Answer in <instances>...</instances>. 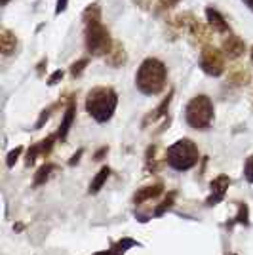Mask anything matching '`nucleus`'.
Returning a JSON list of instances; mask_svg holds the SVG:
<instances>
[{
  "label": "nucleus",
  "mask_w": 253,
  "mask_h": 255,
  "mask_svg": "<svg viewBox=\"0 0 253 255\" xmlns=\"http://www.w3.org/2000/svg\"><path fill=\"white\" fill-rule=\"evenodd\" d=\"M84 38H86V50L99 57V55H109L113 50V40L111 34L101 23V11L97 4L88 6L84 11Z\"/></svg>",
  "instance_id": "f257e3e1"
},
{
  "label": "nucleus",
  "mask_w": 253,
  "mask_h": 255,
  "mask_svg": "<svg viewBox=\"0 0 253 255\" xmlns=\"http://www.w3.org/2000/svg\"><path fill=\"white\" fill-rule=\"evenodd\" d=\"M166 80H168V71L166 65L162 63L156 57H148L145 59L137 71L135 76V84L137 88L147 94V96H156L166 88Z\"/></svg>",
  "instance_id": "f03ea898"
},
{
  "label": "nucleus",
  "mask_w": 253,
  "mask_h": 255,
  "mask_svg": "<svg viewBox=\"0 0 253 255\" xmlns=\"http://www.w3.org/2000/svg\"><path fill=\"white\" fill-rule=\"evenodd\" d=\"M118 105V96L109 86H97L88 92L86 97V111L97 122H109Z\"/></svg>",
  "instance_id": "7ed1b4c3"
},
{
  "label": "nucleus",
  "mask_w": 253,
  "mask_h": 255,
  "mask_svg": "<svg viewBox=\"0 0 253 255\" xmlns=\"http://www.w3.org/2000/svg\"><path fill=\"white\" fill-rule=\"evenodd\" d=\"M166 160H168L169 168L177 171H187L198 164L200 152H198V147L194 145V141L179 139L166 150Z\"/></svg>",
  "instance_id": "20e7f679"
},
{
  "label": "nucleus",
  "mask_w": 253,
  "mask_h": 255,
  "mask_svg": "<svg viewBox=\"0 0 253 255\" xmlns=\"http://www.w3.org/2000/svg\"><path fill=\"white\" fill-rule=\"evenodd\" d=\"M185 118H187L190 128L200 129V131L208 129L213 122V103H211L210 97L204 96V94L192 97L187 105V111H185Z\"/></svg>",
  "instance_id": "39448f33"
},
{
  "label": "nucleus",
  "mask_w": 253,
  "mask_h": 255,
  "mask_svg": "<svg viewBox=\"0 0 253 255\" xmlns=\"http://www.w3.org/2000/svg\"><path fill=\"white\" fill-rule=\"evenodd\" d=\"M200 67L206 75L219 76L225 73V53L213 46H204L200 52Z\"/></svg>",
  "instance_id": "423d86ee"
},
{
  "label": "nucleus",
  "mask_w": 253,
  "mask_h": 255,
  "mask_svg": "<svg viewBox=\"0 0 253 255\" xmlns=\"http://www.w3.org/2000/svg\"><path fill=\"white\" fill-rule=\"evenodd\" d=\"M166 164H168V160H166V152L162 150V147L160 145H150L147 149V154H145V171L147 173H156Z\"/></svg>",
  "instance_id": "0eeeda50"
},
{
  "label": "nucleus",
  "mask_w": 253,
  "mask_h": 255,
  "mask_svg": "<svg viewBox=\"0 0 253 255\" xmlns=\"http://www.w3.org/2000/svg\"><path fill=\"white\" fill-rule=\"evenodd\" d=\"M231 187V177L229 175H219L210 183V196L206 198V206H215L225 198L227 189Z\"/></svg>",
  "instance_id": "6e6552de"
},
{
  "label": "nucleus",
  "mask_w": 253,
  "mask_h": 255,
  "mask_svg": "<svg viewBox=\"0 0 253 255\" xmlns=\"http://www.w3.org/2000/svg\"><path fill=\"white\" fill-rule=\"evenodd\" d=\"M57 139V133L55 135H48L46 139H42L40 143H36V145H32L29 152H27V160H25V166H32L36 158H46L48 154H50V150L53 149V141Z\"/></svg>",
  "instance_id": "1a4fd4ad"
},
{
  "label": "nucleus",
  "mask_w": 253,
  "mask_h": 255,
  "mask_svg": "<svg viewBox=\"0 0 253 255\" xmlns=\"http://www.w3.org/2000/svg\"><path fill=\"white\" fill-rule=\"evenodd\" d=\"M244 52H246V44H244L242 38L229 32L225 36V40H223V53L227 57H231V59H238Z\"/></svg>",
  "instance_id": "9d476101"
},
{
  "label": "nucleus",
  "mask_w": 253,
  "mask_h": 255,
  "mask_svg": "<svg viewBox=\"0 0 253 255\" xmlns=\"http://www.w3.org/2000/svg\"><path fill=\"white\" fill-rule=\"evenodd\" d=\"M189 34H190V40H192L194 44H198V46H210L211 36H213L210 27L204 25L202 21H198V19L190 25Z\"/></svg>",
  "instance_id": "9b49d317"
},
{
  "label": "nucleus",
  "mask_w": 253,
  "mask_h": 255,
  "mask_svg": "<svg viewBox=\"0 0 253 255\" xmlns=\"http://www.w3.org/2000/svg\"><path fill=\"white\" fill-rule=\"evenodd\" d=\"M229 82L234 86H248L252 82V73H250V69L242 63H234L229 67Z\"/></svg>",
  "instance_id": "f8f14e48"
},
{
  "label": "nucleus",
  "mask_w": 253,
  "mask_h": 255,
  "mask_svg": "<svg viewBox=\"0 0 253 255\" xmlns=\"http://www.w3.org/2000/svg\"><path fill=\"white\" fill-rule=\"evenodd\" d=\"M162 192H164V183L147 185V187L139 189V191L133 194V202H135V206H141V204L148 202V200H154V198H158Z\"/></svg>",
  "instance_id": "ddd939ff"
},
{
  "label": "nucleus",
  "mask_w": 253,
  "mask_h": 255,
  "mask_svg": "<svg viewBox=\"0 0 253 255\" xmlns=\"http://www.w3.org/2000/svg\"><path fill=\"white\" fill-rule=\"evenodd\" d=\"M74 115H76V103H74V99H69V105L65 109V117L61 120V126H59V131H57V137L65 141L67 135H69V131H71V126H73L74 122Z\"/></svg>",
  "instance_id": "4468645a"
},
{
  "label": "nucleus",
  "mask_w": 253,
  "mask_h": 255,
  "mask_svg": "<svg viewBox=\"0 0 253 255\" xmlns=\"http://www.w3.org/2000/svg\"><path fill=\"white\" fill-rule=\"evenodd\" d=\"M206 17H208V23H210V29H213L215 32H221V34H229V23L225 21V17L215 8H208Z\"/></svg>",
  "instance_id": "2eb2a0df"
},
{
  "label": "nucleus",
  "mask_w": 253,
  "mask_h": 255,
  "mask_svg": "<svg viewBox=\"0 0 253 255\" xmlns=\"http://www.w3.org/2000/svg\"><path fill=\"white\" fill-rule=\"evenodd\" d=\"M171 99H173V92H169L168 94V97L160 103L154 111H150L147 117H145V120H143V128H147L150 122H156L158 118H162V117H166L168 115V111H169V105H171Z\"/></svg>",
  "instance_id": "dca6fc26"
},
{
  "label": "nucleus",
  "mask_w": 253,
  "mask_h": 255,
  "mask_svg": "<svg viewBox=\"0 0 253 255\" xmlns=\"http://www.w3.org/2000/svg\"><path fill=\"white\" fill-rule=\"evenodd\" d=\"M196 21V17L192 15V13H189V11H185V13H179V15H175L173 19H169V27L173 29V32L175 34H179V32L187 31L189 32L190 25Z\"/></svg>",
  "instance_id": "f3484780"
},
{
  "label": "nucleus",
  "mask_w": 253,
  "mask_h": 255,
  "mask_svg": "<svg viewBox=\"0 0 253 255\" xmlns=\"http://www.w3.org/2000/svg\"><path fill=\"white\" fill-rule=\"evenodd\" d=\"M0 50L4 55H11V53L17 50V36L8 29H2L0 31Z\"/></svg>",
  "instance_id": "a211bd4d"
},
{
  "label": "nucleus",
  "mask_w": 253,
  "mask_h": 255,
  "mask_svg": "<svg viewBox=\"0 0 253 255\" xmlns=\"http://www.w3.org/2000/svg\"><path fill=\"white\" fill-rule=\"evenodd\" d=\"M126 59H127V55H126L124 46L118 42L113 44V50L107 55V63L111 65V67H120L122 63H126Z\"/></svg>",
  "instance_id": "6ab92c4d"
},
{
  "label": "nucleus",
  "mask_w": 253,
  "mask_h": 255,
  "mask_svg": "<svg viewBox=\"0 0 253 255\" xmlns=\"http://www.w3.org/2000/svg\"><path fill=\"white\" fill-rule=\"evenodd\" d=\"M109 175H111V168H109V166H103L101 170L97 171V175L94 177V181L90 183L88 192H90V194H95V192L101 191V189H103V185L107 183V179H109Z\"/></svg>",
  "instance_id": "aec40b11"
},
{
  "label": "nucleus",
  "mask_w": 253,
  "mask_h": 255,
  "mask_svg": "<svg viewBox=\"0 0 253 255\" xmlns=\"http://www.w3.org/2000/svg\"><path fill=\"white\" fill-rule=\"evenodd\" d=\"M133 246H139L137 240H133V238H122V240H118V242H115V244L111 246V255H124Z\"/></svg>",
  "instance_id": "412c9836"
},
{
  "label": "nucleus",
  "mask_w": 253,
  "mask_h": 255,
  "mask_svg": "<svg viewBox=\"0 0 253 255\" xmlns=\"http://www.w3.org/2000/svg\"><path fill=\"white\" fill-rule=\"evenodd\" d=\"M57 170V166L55 164H44L40 170L36 171V175H34V187H40L44 185L46 181L50 179V175H52V171Z\"/></svg>",
  "instance_id": "4be33fe9"
},
{
  "label": "nucleus",
  "mask_w": 253,
  "mask_h": 255,
  "mask_svg": "<svg viewBox=\"0 0 253 255\" xmlns=\"http://www.w3.org/2000/svg\"><path fill=\"white\" fill-rule=\"evenodd\" d=\"M234 223L244 225V227L250 225V210H248L246 202H238V213L234 215V219H232V223H229V227H232Z\"/></svg>",
  "instance_id": "5701e85b"
},
{
  "label": "nucleus",
  "mask_w": 253,
  "mask_h": 255,
  "mask_svg": "<svg viewBox=\"0 0 253 255\" xmlns=\"http://www.w3.org/2000/svg\"><path fill=\"white\" fill-rule=\"evenodd\" d=\"M175 196H177V192H169L168 196L164 198V202L160 204L158 208L154 210V215H164V213L168 212V210H171V206L175 204Z\"/></svg>",
  "instance_id": "b1692460"
},
{
  "label": "nucleus",
  "mask_w": 253,
  "mask_h": 255,
  "mask_svg": "<svg viewBox=\"0 0 253 255\" xmlns=\"http://www.w3.org/2000/svg\"><path fill=\"white\" fill-rule=\"evenodd\" d=\"M57 107H59V103H55V105L48 107V109H44L42 115H40V118H38V120H36V124H34V129H40V128L44 126V122H46V120H48L50 117H52V113L55 111V109H57Z\"/></svg>",
  "instance_id": "393cba45"
},
{
  "label": "nucleus",
  "mask_w": 253,
  "mask_h": 255,
  "mask_svg": "<svg viewBox=\"0 0 253 255\" xmlns=\"http://www.w3.org/2000/svg\"><path fill=\"white\" fill-rule=\"evenodd\" d=\"M86 67H88V59H78V61H74V63L71 65V75H73L74 78H78V76L86 71Z\"/></svg>",
  "instance_id": "a878e982"
},
{
  "label": "nucleus",
  "mask_w": 253,
  "mask_h": 255,
  "mask_svg": "<svg viewBox=\"0 0 253 255\" xmlns=\"http://www.w3.org/2000/svg\"><path fill=\"white\" fill-rule=\"evenodd\" d=\"M21 152H23V147H17V149H13L8 154V160H6V164H8V168H13L15 166V162L19 160V156H21Z\"/></svg>",
  "instance_id": "bb28decb"
},
{
  "label": "nucleus",
  "mask_w": 253,
  "mask_h": 255,
  "mask_svg": "<svg viewBox=\"0 0 253 255\" xmlns=\"http://www.w3.org/2000/svg\"><path fill=\"white\" fill-rule=\"evenodd\" d=\"M244 175H246V179L250 181V183H253V154L244 164Z\"/></svg>",
  "instance_id": "cd10ccee"
},
{
  "label": "nucleus",
  "mask_w": 253,
  "mask_h": 255,
  "mask_svg": "<svg viewBox=\"0 0 253 255\" xmlns=\"http://www.w3.org/2000/svg\"><path fill=\"white\" fill-rule=\"evenodd\" d=\"M158 2H160V8H164V10H169V8H173V6L179 4V0H158Z\"/></svg>",
  "instance_id": "c85d7f7f"
},
{
  "label": "nucleus",
  "mask_w": 253,
  "mask_h": 255,
  "mask_svg": "<svg viewBox=\"0 0 253 255\" xmlns=\"http://www.w3.org/2000/svg\"><path fill=\"white\" fill-rule=\"evenodd\" d=\"M59 78H63V71H55V73H53V75L48 78V84H55Z\"/></svg>",
  "instance_id": "c756f323"
},
{
  "label": "nucleus",
  "mask_w": 253,
  "mask_h": 255,
  "mask_svg": "<svg viewBox=\"0 0 253 255\" xmlns=\"http://www.w3.org/2000/svg\"><path fill=\"white\" fill-rule=\"evenodd\" d=\"M135 4H137L139 8H143V10H148L152 6V0H135Z\"/></svg>",
  "instance_id": "7c9ffc66"
},
{
  "label": "nucleus",
  "mask_w": 253,
  "mask_h": 255,
  "mask_svg": "<svg viewBox=\"0 0 253 255\" xmlns=\"http://www.w3.org/2000/svg\"><path fill=\"white\" fill-rule=\"evenodd\" d=\"M107 152H109V147H101V149L97 150V152H95L94 154V160H101L103 158V156H105Z\"/></svg>",
  "instance_id": "2f4dec72"
},
{
  "label": "nucleus",
  "mask_w": 253,
  "mask_h": 255,
  "mask_svg": "<svg viewBox=\"0 0 253 255\" xmlns=\"http://www.w3.org/2000/svg\"><path fill=\"white\" fill-rule=\"evenodd\" d=\"M82 154H84V150L80 149V150H78V152H76V154H74L73 158L69 160V164H71V166H74V164H76V162H78V160H80V156H82Z\"/></svg>",
  "instance_id": "473e14b6"
},
{
  "label": "nucleus",
  "mask_w": 253,
  "mask_h": 255,
  "mask_svg": "<svg viewBox=\"0 0 253 255\" xmlns=\"http://www.w3.org/2000/svg\"><path fill=\"white\" fill-rule=\"evenodd\" d=\"M65 8H67V0H57V13H61Z\"/></svg>",
  "instance_id": "72a5a7b5"
},
{
  "label": "nucleus",
  "mask_w": 253,
  "mask_h": 255,
  "mask_svg": "<svg viewBox=\"0 0 253 255\" xmlns=\"http://www.w3.org/2000/svg\"><path fill=\"white\" fill-rule=\"evenodd\" d=\"M244 4H246V6H248V8H250V10L253 11V0H242Z\"/></svg>",
  "instance_id": "f704fd0d"
},
{
  "label": "nucleus",
  "mask_w": 253,
  "mask_h": 255,
  "mask_svg": "<svg viewBox=\"0 0 253 255\" xmlns=\"http://www.w3.org/2000/svg\"><path fill=\"white\" fill-rule=\"evenodd\" d=\"M94 255H111V248H109V250H103V252H97V254H94Z\"/></svg>",
  "instance_id": "c9c22d12"
},
{
  "label": "nucleus",
  "mask_w": 253,
  "mask_h": 255,
  "mask_svg": "<svg viewBox=\"0 0 253 255\" xmlns=\"http://www.w3.org/2000/svg\"><path fill=\"white\" fill-rule=\"evenodd\" d=\"M0 2H2V6H6V4L10 2V0H0Z\"/></svg>",
  "instance_id": "e433bc0d"
},
{
  "label": "nucleus",
  "mask_w": 253,
  "mask_h": 255,
  "mask_svg": "<svg viewBox=\"0 0 253 255\" xmlns=\"http://www.w3.org/2000/svg\"><path fill=\"white\" fill-rule=\"evenodd\" d=\"M252 63H253V48H252Z\"/></svg>",
  "instance_id": "4c0bfd02"
}]
</instances>
